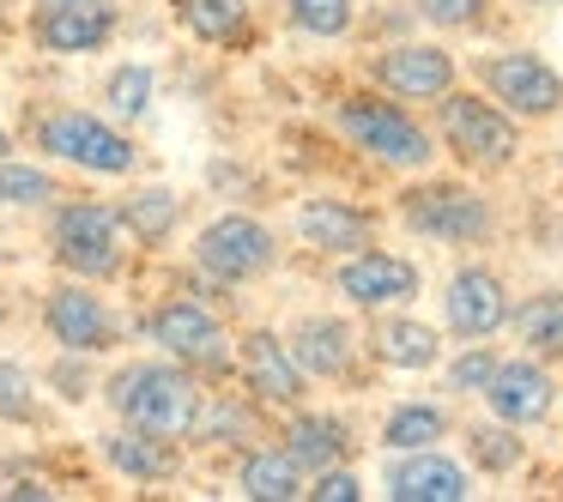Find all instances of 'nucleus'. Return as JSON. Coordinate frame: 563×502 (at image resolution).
<instances>
[{"mask_svg": "<svg viewBox=\"0 0 563 502\" xmlns=\"http://www.w3.org/2000/svg\"><path fill=\"white\" fill-rule=\"evenodd\" d=\"M110 405L128 430H146V436L183 442L195 436L200 417V381L188 376V364H128L110 376Z\"/></svg>", "mask_w": 563, "mask_h": 502, "instance_id": "f257e3e1", "label": "nucleus"}, {"mask_svg": "<svg viewBox=\"0 0 563 502\" xmlns=\"http://www.w3.org/2000/svg\"><path fill=\"white\" fill-rule=\"evenodd\" d=\"M333 122L364 158L388 164V170H430V158H437V134L418 115H406L394 98H369V91L340 98Z\"/></svg>", "mask_w": 563, "mask_h": 502, "instance_id": "f03ea898", "label": "nucleus"}, {"mask_svg": "<svg viewBox=\"0 0 563 502\" xmlns=\"http://www.w3.org/2000/svg\"><path fill=\"white\" fill-rule=\"evenodd\" d=\"M437 140L473 170H509L521 158V122L473 91H442L437 98Z\"/></svg>", "mask_w": 563, "mask_h": 502, "instance_id": "7ed1b4c3", "label": "nucleus"}, {"mask_svg": "<svg viewBox=\"0 0 563 502\" xmlns=\"http://www.w3.org/2000/svg\"><path fill=\"white\" fill-rule=\"evenodd\" d=\"M478 86L497 110H509L515 122H551L563 110V74L533 49H497L473 62Z\"/></svg>", "mask_w": 563, "mask_h": 502, "instance_id": "20e7f679", "label": "nucleus"}, {"mask_svg": "<svg viewBox=\"0 0 563 502\" xmlns=\"http://www.w3.org/2000/svg\"><path fill=\"white\" fill-rule=\"evenodd\" d=\"M400 219H406V231L437 236V243H485L497 212L466 182H418L400 194Z\"/></svg>", "mask_w": 563, "mask_h": 502, "instance_id": "39448f33", "label": "nucleus"}, {"mask_svg": "<svg viewBox=\"0 0 563 502\" xmlns=\"http://www.w3.org/2000/svg\"><path fill=\"white\" fill-rule=\"evenodd\" d=\"M37 140H43L49 158L74 164V170H91V176H128L140 164L134 140L115 134L110 122H98V115H86V110H55L49 122L37 127Z\"/></svg>", "mask_w": 563, "mask_h": 502, "instance_id": "423d86ee", "label": "nucleus"}, {"mask_svg": "<svg viewBox=\"0 0 563 502\" xmlns=\"http://www.w3.org/2000/svg\"><path fill=\"white\" fill-rule=\"evenodd\" d=\"M195 260L212 272V279L243 285V279H261V272L279 267V236H273L261 219H249V212H224V219H212L207 231H200Z\"/></svg>", "mask_w": 563, "mask_h": 502, "instance_id": "0eeeda50", "label": "nucleus"}, {"mask_svg": "<svg viewBox=\"0 0 563 502\" xmlns=\"http://www.w3.org/2000/svg\"><path fill=\"white\" fill-rule=\"evenodd\" d=\"M55 260L79 279H115L122 272V219L98 200H74L55 219Z\"/></svg>", "mask_w": 563, "mask_h": 502, "instance_id": "6e6552de", "label": "nucleus"}, {"mask_svg": "<svg viewBox=\"0 0 563 502\" xmlns=\"http://www.w3.org/2000/svg\"><path fill=\"white\" fill-rule=\"evenodd\" d=\"M146 339L158 345V352H170L176 364H188V369H224L231 364V333H224V321L212 315V309H200V303H183V297H170L164 309H152Z\"/></svg>", "mask_w": 563, "mask_h": 502, "instance_id": "1a4fd4ad", "label": "nucleus"}, {"mask_svg": "<svg viewBox=\"0 0 563 502\" xmlns=\"http://www.w3.org/2000/svg\"><path fill=\"white\" fill-rule=\"evenodd\" d=\"M478 400L490 405V417H503V424L527 430V424H545L551 405H558V381H551L545 357H497V369H490V381L478 388Z\"/></svg>", "mask_w": 563, "mask_h": 502, "instance_id": "9d476101", "label": "nucleus"}, {"mask_svg": "<svg viewBox=\"0 0 563 502\" xmlns=\"http://www.w3.org/2000/svg\"><path fill=\"white\" fill-rule=\"evenodd\" d=\"M333 285H340V297L352 309H394V303H406V297H418L424 272H418V260L388 255V248L369 243V248H357V255L340 260Z\"/></svg>", "mask_w": 563, "mask_h": 502, "instance_id": "9b49d317", "label": "nucleus"}, {"mask_svg": "<svg viewBox=\"0 0 563 502\" xmlns=\"http://www.w3.org/2000/svg\"><path fill=\"white\" fill-rule=\"evenodd\" d=\"M369 79L400 103H437L454 86V55L442 43H394L369 62Z\"/></svg>", "mask_w": 563, "mask_h": 502, "instance_id": "f8f14e48", "label": "nucleus"}, {"mask_svg": "<svg viewBox=\"0 0 563 502\" xmlns=\"http://www.w3.org/2000/svg\"><path fill=\"white\" fill-rule=\"evenodd\" d=\"M394 502H466L473 478L461 460H449L442 448H394L388 472H382Z\"/></svg>", "mask_w": 563, "mask_h": 502, "instance_id": "ddd939ff", "label": "nucleus"}, {"mask_svg": "<svg viewBox=\"0 0 563 502\" xmlns=\"http://www.w3.org/2000/svg\"><path fill=\"white\" fill-rule=\"evenodd\" d=\"M442 321H449L454 339H490V333H503V321H509L503 279L490 267H461L449 279V291H442Z\"/></svg>", "mask_w": 563, "mask_h": 502, "instance_id": "4468645a", "label": "nucleus"}, {"mask_svg": "<svg viewBox=\"0 0 563 502\" xmlns=\"http://www.w3.org/2000/svg\"><path fill=\"white\" fill-rule=\"evenodd\" d=\"M236 357H243V381H249V393H255L261 405H279V412H297V405H303L309 376L297 369L291 345H285L273 327H255Z\"/></svg>", "mask_w": 563, "mask_h": 502, "instance_id": "2eb2a0df", "label": "nucleus"}, {"mask_svg": "<svg viewBox=\"0 0 563 502\" xmlns=\"http://www.w3.org/2000/svg\"><path fill=\"white\" fill-rule=\"evenodd\" d=\"M43 321H49L55 345L74 357H91V352H110L115 345V315L103 309V297H91L86 285H55L49 303H43Z\"/></svg>", "mask_w": 563, "mask_h": 502, "instance_id": "dca6fc26", "label": "nucleus"}, {"mask_svg": "<svg viewBox=\"0 0 563 502\" xmlns=\"http://www.w3.org/2000/svg\"><path fill=\"white\" fill-rule=\"evenodd\" d=\"M115 37V7L110 0H67V7H43L37 43L49 55H91Z\"/></svg>", "mask_w": 563, "mask_h": 502, "instance_id": "f3484780", "label": "nucleus"}, {"mask_svg": "<svg viewBox=\"0 0 563 502\" xmlns=\"http://www.w3.org/2000/svg\"><path fill=\"white\" fill-rule=\"evenodd\" d=\"M297 236H303L309 248H321V255H357V248L376 243V219H369L364 207H352V200H303L297 207Z\"/></svg>", "mask_w": 563, "mask_h": 502, "instance_id": "a211bd4d", "label": "nucleus"}, {"mask_svg": "<svg viewBox=\"0 0 563 502\" xmlns=\"http://www.w3.org/2000/svg\"><path fill=\"white\" fill-rule=\"evenodd\" d=\"M285 345H291L297 369H303V376H321V381H340L357 357V333L345 327L340 315H303Z\"/></svg>", "mask_w": 563, "mask_h": 502, "instance_id": "6ab92c4d", "label": "nucleus"}, {"mask_svg": "<svg viewBox=\"0 0 563 502\" xmlns=\"http://www.w3.org/2000/svg\"><path fill=\"white\" fill-rule=\"evenodd\" d=\"M369 345H376V357L388 369H437L442 364V333L430 327V321H418V315H388V321H376V333H369Z\"/></svg>", "mask_w": 563, "mask_h": 502, "instance_id": "aec40b11", "label": "nucleus"}, {"mask_svg": "<svg viewBox=\"0 0 563 502\" xmlns=\"http://www.w3.org/2000/svg\"><path fill=\"white\" fill-rule=\"evenodd\" d=\"M352 430L340 424L333 412H297L291 430H285V454H291L303 472H321V466H340L352 460Z\"/></svg>", "mask_w": 563, "mask_h": 502, "instance_id": "412c9836", "label": "nucleus"}, {"mask_svg": "<svg viewBox=\"0 0 563 502\" xmlns=\"http://www.w3.org/2000/svg\"><path fill=\"white\" fill-rule=\"evenodd\" d=\"M503 327H515V345H521L527 357H545V364H551V357H563V291L521 297Z\"/></svg>", "mask_w": 563, "mask_h": 502, "instance_id": "4be33fe9", "label": "nucleus"}, {"mask_svg": "<svg viewBox=\"0 0 563 502\" xmlns=\"http://www.w3.org/2000/svg\"><path fill=\"white\" fill-rule=\"evenodd\" d=\"M103 460H110L122 478L158 484V478H176L183 454H176V442H164V436H146V430H122V436H103Z\"/></svg>", "mask_w": 563, "mask_h": 502, "instance_id": "5701e85b", "label": "nucleus"}, {"mask_svg": "<svg viewBox=\"0 0 563 502\" xmlns=\"http://www.w3.org/2000/svg\"><path fill=\"white\" fill-rule=\"evenodd\" d=\"M236 484H243V497L255 502H297L303 497V466L291 460V454H273V448H255L243 460V472H236Z\"/></svg>", "mask_w": 563, "mask_h": 502, "instance_id": "b1692460", "label": "nucleus"}, {"mask_svg": "<svg viewBox=\"0 0 563 502\" xmlns=\"http://www.w3.org/2000/svg\"><path fill=\"white\" fill-rule=\"evenodd\" d=\"M449 436V412L430 400H400L388 417H382V448H437Z\"/></svg>", "mask_w": 563, "mask_h": 502, "instance_id": "393cba45", "label": "nucleus"}, {"mask_svg": "<svg viewBox=\"0 0 563 502\" xmlns=\"http://www.w3.org/2000/svg\"><path fill=\"white\" fill-rule=\"evenodd\" d=\"M176 19L200 43H236L249 25V0H176Z\"/></svg>", "mask_w": 563, "mask_h": 502, "instance_id": "a878e982", "label": "nucleus"}, {"mask_svg": "<svg viewBox=\"0 0 563 502\" xmlns=\"http://www.w3.org/2000/svg\"><path fill=\"white\" fill-rule=\"evenodd\" d=\"M176 212H183V200H176L170 188H140V194L115 212V219H122L140 243H164V236L176 231Z\"/></svg>", "mask_w": 563, "mask_h": 502, "instance_id": "bb28decb", "label": "nucleus"}, {"mask_svg": "<svg viewBox=\"0 0 563 502\" xmlns=\"http://www.w3.org/2000/svg\"><path fill=\"white\" fill-rule=\"evenodd\" d=\"M285 19H291V31H303V37L333 43L357 25V7L352 0H285Z\"/></svg>", "mask_w": 563, "mask_h": 502, "instance_id": "cd10ccee", "label": "nucleus"}, {"mask_svg": "<svg viewBox=\"0 0 563 502\" xmlns=\"http://www.w3.org/2000/svg\"><path fill=\"white\" fill-rule=\"evenodd\" d=\"M466 454H473L485 472L503 478V472H515V466H521L527 448H521V430L497 417V424H473V430H466Z\"/></svg>", "mask_w": 563, "mask_h": 502, "instance_id": "c85d7f7f", "label": "nucleus"}, {"mask_svg": "<svg viewBox=\"0 0 563 502\" xmlns=\"http://www.w3.org/2000/svg\"><path fill=\"white\" fill-rule=\"evenodd\" d=\"M43 200H55V176L49 170L0 158V207H43Z\"/></svg>", "mask_w": 563, "mask_h": 502, "instance_id": "c756f323", "label": "nucleus"}, {"mask_svg": "<svg viewBox=\"0 0 563 502\" xmlns=\"http://www.w3.org/2000/svg\"><path fill=\"white\" fill-rule=\"evenodd\" d=\"M103 98H110V110L122 115V122H134V115H146V103H152V67H115L110 74V86H103Z\"/></svg>", "mask_w": 563, "mask_h": 502, "instance_id": "7c9ffc66", "label": "nucleus"}, {"mask_svg": "<svg viewBox=\"0 0 563 502\" xmlns=\"http://www.w3.org/2000/svg\"><path fill=\"white\" fill-rule=\"evenodd\" d=\"M485 7L490 0H412V13L437 31H473L485 19Z\"/></svg>", "mask_w": 563, "mask_h": 502, "instance_id": "2f4dec72", "label": "nucleus"}, {"mask_svg": "<svg viewBox=\"0 0 563 502\" xmlns=\"http://www.w3.org/2000/svg\"><path fill=\"white\" fill-rule=\"evenodd\" d=\"M490 369H497V352L478 339H466V352L449 364V393H478L490 381Z\"/></svg>", "mask_w": 563, "mask_h": 502, "instance_id": "473e14b6", "label": "nucleus"}, {"mask_svg": "<svg viewBox=\"0 0 563 502\" xmlns=\"http://www.w3.org/2000/svg\"><path fill=\"white\" fill-rule=\"evenodd\" d=\"M303 497H316V502H357V497H364V484H357V472L340 460V466H321V472H309Z\"/></svg>", "mask_w": 563, "mask_h": 502, "instance_id": "72a5a7b5", "label": "nucleus"}, {"mask_svg": "<svg viewBox=\"0 0 563 502\" xmlns=\"http://www.w3.org/2000/svg\"><path fill=\"white\" fill-rule=\"evenodd\" d=\"M25 405H31V376L19 364H0V412L19 417Z\"/></svg>", "mask_w": 563, "mask_h": 502, "instance_id": "f704fd0d", "label": "nucleus"}, {"mask_svg": "<svg viewBox=\"0 0 563 502\" xmlns=\"http://www.w3.org/2000/svg\"><path fill=\"white\" fill-rule=\"evenodd\" d=\"M7 152H13V140H7V127H0V158H7Z\"/></svg>", "mask_w": 563, "mask_h": 502, "instance_id": "c9c22d12", "label": "nucleus"}, {"mask_svg": "<svg viewBox=\"0 0 563 502\" xmlns=\"http://www.w3.org/2000/svg\"><path fill=\"white\" fill-rule=\"evenodd\" d=\"M43 7H67V0H43Z\"/></svg>", "mask_w": 563, "mask_h": 502, "instance_id": "e433bc0d", "label": "nucleus"}, {"mask_svg": "<svg viewBox=\"0 0 563 502\" xmlns=\"http://www.w3.org/2000/svg\"><path fill=\"white\" fill-rule=\"evenodd\" d=\"M0 25H7V7H0Z\"/></svg>", "mask_w": 563, "mask_h": 502, "instance_id": "4c0bfd02", "label": "nucleus"}, {"mask_svg": "<svg viewBox=\"0 0 563 502\" xmlns=\"http://www.w3.org/2000/svg\"><path fill=\"white\" fill-rule=\"evenodd\" d=\"M539 7H558V0H539Z\"/></svg>", "mask_w": 563, "mask_h": 502, "instance_id": "58836bf2", "label": "nucleus"}, {"mask_svg": "<svg viewBox=\"0 0 563 502\" xmlns=\"http://www.w3.org/2000/svg\"><path fill=\"white\" fill-rule=\"evenodd\" d=\"M558 164H563V146H558Z\"/></svg>", "mask_w": 563, "mask_h": 502, "instance_id": "ea45409f", "label": "nucleus"}]
</instances>
